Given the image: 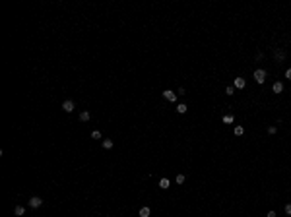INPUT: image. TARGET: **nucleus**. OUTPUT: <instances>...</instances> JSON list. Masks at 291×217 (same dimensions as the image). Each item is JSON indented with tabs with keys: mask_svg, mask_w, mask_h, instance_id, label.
Listing matches in <instances>:
<instances>
[{
	"mask_svg": "<svg viewBox=\"0 0 291 217\" xmlns=\"http://www.w3.org/2000/svg\"><path fill=\"white\" fill-rule=\"evenodd\" d=\"M272 89H274V93H281V91H283V84H281V82H276Z\"/></svg>",
	"mask_w": 291,
	"mask_h": 217,
	"instance_id": "6",
	"label": "nucleus"
},
{
	"mask_svg": "<svg viewBox=\"0 0 291 217\" xmlns=\"http://www.w3.org/2000/svg\"><path fill=\"white\" fill-rule=\"evenodd\" d=\"M62 110H64V112H72V110H74V101H70V99L64 101V103H62Z\"/></svg>",
	"mask_w": 291,
	"mask_h": 217,
	"instance_id": "3",
	"label": "nucleus"
},
{
	"mask_svg": "<svg viewBox=\"0 0 291 217\" xmlns=\"http://www.w3.org/2000/svg\"><path fill=\"white\" fill-rule=\"evenodd\" d=\"M163 97L167 99V101H177V93H175V91H169V89H167V91H163Z\"/></svg>",
	"mask_w": 291,
	"mask_h": 217,
	"instance_id": "4",
	"label": "nucleus"
},
{
	"mask_svg": "<svg viewBox=\"0 0 291 217\" xmlns=\"http://www.w3.org/2000/svg\"><path fill=\"white\" fill-rule=\"evenodd\" d=\"M266 217H276V211H268V215Z\"/></svg>",
	"mask_w": 291,
	"mask_h": 217,
	"instance_id": "21",
	"label": "nucleus"
},
{
	"mask_svg": "<svg viewBox=\"0 0 291 217\" xmlns=\"http://www.w3.org/2000/svg\"><path fill=\"white\" fill-rule=\"evenodd\" d=\"M186 108H188V107H186L184 103H181V105H177V112H181V114H184V112H186Z\"/></svg>",
	"mask_w": 291,
	"mask_h": 217,
	"instance_id": "10",
	"label": "nucleus"
},
{
	"mask_svg": "<svg viewBox=\"0 0 291 217\" xmlns=\"http://www.w3.org/2000/svg\"><path fill=\"white\" fill-rule=\"evenodd\" d=\"M225 93H227V95H233V93H235V85H227Z\"/></svg>",
	"mask_w": 291,
	"mask_h": 217,
	"instance_id": "15",
	"label": "nucleus"
},
{
	"mask_svg": "<svg viewBox=\"0 0 291 217\" xmlns=\"http://www.w3.org/2000/svg\"><path fill=\"white\" fill-rule=\"evenodd\" d=\"M233 85H235V89H243L247 84H245V80H243V78H235V84H233Z\"/></svg>",
	"mask_w": 291,
	"mask_h": 217,
	"instance_id": "5",
	"label": "nucleus"
},
{
	"mask_svg": "<svg viewBox=\"0 0 291 217\" xmlns=\"http://www.w3.org/2000/svg\"><path fill=\"white\" fill-rule=\"evenodd\" d=\"M80 120H82V122H87V120H89V110H82V112H80Z\"/></svg>",
	"mask_w": 291,
	"mask_h": 217,
	"instance_id": "7",
	"label": "nucleus"
},
{
	"mask_svg": "<svg viewBox=\"0 0 291 217\" xmlns=\"http://www.w3.org/2000/svg\"><path fill=\"white\" fill-rule=\"evenodd\" d=\"M285 213H287V215H291V204H287V206H285Z\"/></svg>",
	"mask_w": 291,
	"mask_h": 217,
	"instance_id": "19",
	"label": "nucleus"
},
{
	"mask_svg": "<svg viewBox=\"0 0 291 217\" xmlns=\"http://www.w3.org/2000/svg\"><path fill=\"white\" fill-rule=\"evenodd\" d=\"M91 138H93V140H101V132H91Z\"/></svg>",
	"mask_w": 291,
	"mask_h": 217,
	"instance_id": "17",
	"label": "nucleus"
},
{
	"mask_svg": "<svg viewBox=\"0 0 291 217\" xmlns=\"http://www.w3.org/2000/svg\"><path fill=\"white\" fill-rule=\"evenodd\" d=\"M233 120H235V116H233V114H225V116H223V122H225V124H231Z\"/></svg>",
	"mask_w": 291,
	"mask_h": 217,
	"instance_id": "13",
	"label": "nucleus"
},
{
	"mask_svg": "<svg viewBox=\"0 0 291 217\" xmlns=\"http://www.w3.org/2000/svg\"><path fill=\"white\" fill-rule=\"evenodd\" d=\"M254 80H256L258 84H264V80H266V70H262V68L254 70Z\"/></svg>",
	"mask_w": 291,
	"mask_h": 217,
	"instance_id": "1",
	"label": "nucleus"
},
{
	"mask_svg": "<svg viewBox=\"0 0 291 217\" xmlns=\"http://www.w3.org/2000/svg\"><path fill=\"white\" fill-rule=\"evenodd\" d=\"M14 213H16V215H18V217H22L23 213H25V209H23L22 206H16V209H14Z\"/></svg>",
	"mask_w": 291,
	"mask_h": 217,
	"instance_id": "8",
	"label": "nucleus"
},
{
	"mask_svg": "<svg viewBox=\"0 0 291 217\" xmlns=\"http://www.w3.org/2000/svg\"><path fill=\"white\" fill-rule=\"evenodd\" d=\"M285 78H289V80H291V68L287 70V72H285Z\"/></svg>",
	"mask_w": 291,
	"mask_h": 217,
	"instance_id": "22",
	"label": "nucleus"
},
{
	"mask_svg": "<svg viewBox=\"0 0 291 217\" xmlns=\"http://www.w3.org/2000/svg\"><path fill=\"white\" fill-rule=\"evenodd\" d=\"M159 186H161L163 190H167V188H169V180H167V178H161V180H159Z\"/></svg>",
	"mask_w": 291,
	"mask_h": 217,
	"instance_id": "12",
	"label": "nucleus"
},
{
	"mask_svg": "<svg viewBox=\"0 0 291 217\" xmlns=\"http://www.w3.org/2000/svg\"><path fill=\"white\" fill-rule=\"evenodd\" d=\"M276 58H278V60L281 62V60L285 58V53H283V51H278V53H276Z\"/></svg>",
	"mask_w": 291,
	"mask_h": 217,
	"instance_id": "14",
	"label": "nucleus"
},
{
	"mask_svg": "<svg viewBox=\"0 0 291 217\" xmlns=\"http://www.w3.org/2000/svg\"><path fill=\"white\" fill-rule=\"evenodd\" d=\"M243 132H245V128L243 126H237L235 128V136H243Z\"/></svg>",
	"mask_w": 291,
	"mask_h": 217,
	"instance_id": "16",
	"label": "nucleus"
},
{
	"mask_svg": "<svg viewBox=\"0 0 291 217\" xmlns=\"http://www.w3.org/2000/svg\"><path fill=\"white\" fill-rule=\"evenodd\" d=\"M177 182L183 184V182H184V174H179V176H177Z\"/></svg>",
	"mask_w": 291,
	"mask_h": 217,
	"instance_id": "18",
	"label": "nucleus"
},
{
	"mask_svg": "<svg viewBox=\"0 0 291 217\" xmlns=\"http://www.w3.org/2000/svg\"><path fill=\"white\" fill-rule=\"evenodd\" d=\"M113 147V140H103V149H111Z\"/></svg>",
	"mask_w": 291,
	"mask_h": 217,
	"instance_id": "11",
	"label": "nucleus"
},
{
	"mask_svg": "<svg viewBox=\"0 0 291 217\" xmlns=\"http://www.w3.org/2000/svg\"><path fill=\"white\" fill-rule=\"evenodd\" d=\"M41 204H43V200H41L39 196H33L31 200H29V207H33V209H37V207H41Z\"/></svg>",
	"mask_w": 291,
	"mask_h": 217,
	"instance_id": "2",
	"label": "nucleus"
},
{
	"mask_svg": "<svg viewBox=\"0 0 291 217\" xmlns=\"http://www.w3.org/2000/svg\"><path fill=\"white\" fill-rule=\"evenodd\" d=\"M276 130H278L276 126H270V128H268V132H270V134H276Z\"/></svg>",
	"mask_w": 291,
	"mask_h": 217,
	"instance_id": "20",
	"label": "nucleus"
},
{
	"mask_svg": "<svg viewBox=\"0 0 291 217\" xmlns=\"http://www.w3.org/2000/svg\"><path fill=\"white\" fill-rule=\"evenodd\" d=\"M150 213H151L150 207H142L140 209V217H150Z\"/></svg>",
	"mask_w": 291,
	"mask_h": 217,
	"instance_id": "9",
	"label": "nucleus"
}]
</instances>
